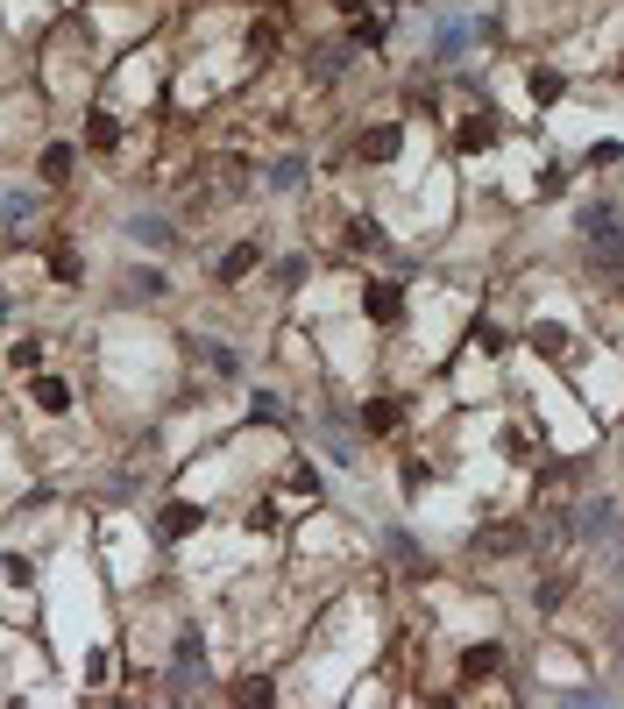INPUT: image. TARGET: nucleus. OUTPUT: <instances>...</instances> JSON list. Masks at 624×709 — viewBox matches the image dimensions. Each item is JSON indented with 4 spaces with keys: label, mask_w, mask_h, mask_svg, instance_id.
I'll list each match as a JSON object with an SVG mask.
<instances>
[{
    "label": "nucleus",
    "mask_w": 624,
    "mask_h": 709,
    "mask_svg": "<svg viewBox=\"0 0 624 709\" xmlns=\"http://www.w3.org/2000/svg\"><path fill=\"white\" fill-rule=\"evenodd\" d=\"M497 135H504V128H497L490 107H468L461 128H454V149H461V156H483V149H497Z\"/></svg>",
    "instance_id": "nucleus-1"
},
{
    "label": "nucleus",
    "mask_w": 624,
    "mask_h": 709,
    "mask_svg": "<svg viewBox=\"0 0 624 709\" xmlns=\"http://www.w3.org/2000/svg\"><path fill=\"white\" fill-rule=\"evenodd\" d=\"M398 149H405V128H398V121H376V128L355 135V156H362V164H390Z\"/></svg>",
    "instance_id": "nucleus-2"
},
{
    "label": "nucleus",
    "mask_w": 624,
    "mask_h": 709,
    "mask_svg": "<svg viewBox=\"0 0 624 709\" xmlns=\"http://www.w3.org/2000/svg\"><path fill=\"white\" fill-rule=\"evenodd\" d=\"M362 312L376 327H398L405 320V284H362Z\"/></svg>",
    "instance_id": "nucleus-3"
},
{
    "label": "nucleus",
    "mask_w": 624,
    "mask_h": 709,
    "mask_svg": "<svg viewBox=\"0 0 624 709\" xmlns=\"http://www.w3.org/2000/svg\"><path fill=\"white\" fill-rule=\"evenodd\" d=\"M497 667H504V646H490V639L461 653V681H468V688H483V681H497Z\"/></svg>",
    "instance_id": "nucleus-4"
},
{
    "label": "nucleus",
    "mask_w": 624,
    "mask_h": 709,
    "mask_svg": "<svg viewBox=\"0 0 624 709\" xmlns=\"http://www.w3.org/2000/svg\"><path fill=\"white\" fill-rule=\"evenodd\" d=\"M29 398H36V412H71V383L64 376H29Z\"/></svg>",
    "instance_id": "nucleus-5"
},
{
    "label": "nucleus",
    "mask_w": 624,
    "mask_h": 709,
    "mask_svg": "<svg viewBox=\"0 0 624 709\" xmlns=\"http://www.w3.org/2000/svg\"><path fill=\"white\" fill-rule=\"evenodd\" d=\"M525 341H532L546 362H561V355H568V327H561V320H532V334H525Z\"/></svg>",
    "instance_id": "nucleus-6"
},
{
    "label": "nucleus",
    "mask_w": 624,
    "mask_h": 709,
    "mask_svg": "<svg viewBox=\"0 0 624 709\" xmlns=\"http://www.w3.org/2000/svg\"><path fill=\"white\" fill-rule=\"evenodd\" d=\"M525 93H532V100H539V107H554V100H561V93H568V78H561V71H554V64H532V78H525Z\"/></svg>",
    "instance_id": "nucleus-7"
},
{
    "label": "nucleus",
    "mask_w": 624,
    "mask_h": 709,
    "mask_svg": "<svg viewBox=\"0 0 624 709\" xmlns=\"http://www.w3.org/2000/svg\"><path fill=\"white\" fill-rule=\"evenodd\" d=\"M199 518H206V511H199V504H185V497H178V504H164V539H192V532H199Z\"/></svg>",
    "instance_id": "nucleus-8"
},
{
    "label": "nucleus",
    "mask_w": 624,
    "mask_h": 709,
    "mask_svg": "<svg viewBox=\"0 0 624 709\" xmlns=\"http://www.w3.org/2000/svg\"><path fill=\"white\" fill-rule=\"evenodd\" d=\"M114 142H121V121H114V114H86V149H100V156H107Z\"/></svg>",
    "instance_id": "nucleus-9"
},
{
    "label": "nucleus",
    "mask_w": 624,
    "mask_h": 709,
    "mask_svg": "<svg viewBox=\"0 0 624 709\" xmlns=\"http://www.w3.org/2000/svg\"><path fill=\"white\" fill-rule=\"evenodd\" d=\"M256 270V242H234L227 256H220V284H234V277H249Z\"/></svg>",
    "instance_id": "nucleus-10"
},
{
    "label": "nucleus",
    "mask_w": 624,
    "mask_h": 709,
    "mask_svg": "<svg viewBox=\"0 0 624 709\" xmlns=\"http://www.w3.org/2000/svg\"><path fill=\"white\" fill-rule=\"evenodd\" d=\"M71 178V142H50L43 149V185H64Z\"/></svg>",
    "instance_id": "nucleus-11"
},
{
    "label": "nucleus",
    "mask_w": 624,
    "mask_h": 709,
    "mask_svg": "<svg viewBox=\"0 0 624 709\" xmlns=\"http://www.w3.org/2000/svg\"><path fill=\"white\" fill-rule=\"evenodd\" d=\"M362 426H369V433H390V426H398V405H390V398H369V405H362Z\"/></svg>",
    "instance_id": "nucleus-12"
},
{
    "label": "nucleus",
    "mask_w": 624,
    "mask_h": 709,
    "mask_svg": "<svg viewBox=\"0 0 624 709\" xmlns=\"http://www.w3.org/2000/svg\"><path fill=\"white\" fill-rule=\"evenodd\" d=\"M468 341H476V348H483V355H504V348H511V341H504V327H497V320H476V327H468Z\"/></svg>",
    "instance_id": "nucleus-13"
},
{
    "label": "nucleus",
    "mask_w": 624,
    "mask_h": 709,
    "mask_svg": "<svg viewBox=\"0 0 624 709\" xmlns=\"http://www.w3.org/2000/svg\"><path fill=\"white\" fill-rule=\"evenodd\" d=\"M249 57H256V64L277 57V22H256V29H249Z\"/></svg>",
    "instance_id": "nucleus-14"
},
{
    "label": "nucleus",
    "mask_w": 624,
    "mask_h": 709,
    "mask_svg": "<svg viewBox=\"0 0 624 709\" xmlns=\"http://www.w3.org/2000/svg\"><path fill=\"white\" fill-rule=\"evenodd\" d=\"M8 369L36 376V369H43V341H15V348H8Z\"/></svg>",
    "instance_id": "nucleus-15"
},
{
    "label": "nucleus",
    "mask_w": 624,
    "mask_h": 709,
    "mask_svg": "<svg viewBox=\"0 0 624 709\" xmlns=\"http://www.w3.org/2000/svg\"><path fill=\"white\" fill-rule=\"evenodd\" d=\"M348 36H355V50H376V43H383V15H355Z\"/></svg>",
    "instance_id": "nucleus-16"
},
{
    "label": "nucleus",
    "mask_w": 624,
    "mask_h": 709,
    "mask_svg": "<svg viewBox=\"0 0 624 709\" xmlns=\"http://www.w3.org/2000/svg\"><path fill=\"white\" fill-rule=\"evenodd\" d=\"M284 490H298V497H320V468H305V461H298L291 476H284Z\"/></svg>",
    "instance_id": "nucleus-17"
},
{
    "label": "nucleus",
    "mask_w": 624,
    "mask_h": 709,
    "mask_svg": "<svg viewBox=\"0 0 624 709\" xmlns=\"http://www.w3.org/2000/svg\"><path fill=\"white\" fill-rule=\"evenodd\" d=\"M50 277H57V284H71V277H78V249H64V242H57V249H50Z\"/></svg>",
    "instance_id": "nucleus-18"
},
{
    "label": "nucleus",
    "mask_w": 624,
    "mask_h": 709,
    "mask_svg": "<svg viewBox=\"0 0 624 709\" xmlns=\"http://www.w3.org/2000/svg\"><path fill=\"white\" fill-rule=\"evenodd\" d=\"M483 546H490V554H518V546H525V532H518V525H497Z\"/></svg>",
    "instance_id": "nucleus-19"
},
{
    "label": "nucleus",
    "mask_w": 624,
    "mask_h": 709,
    "mask_svg": "<svg viewBox=\"0 0 624 709\" xmlns=\"http://www.w3.org/2000/svg\"><path fill=\"white\" fill-rule=\"evenodd\" d=\"M504 454H511V461H518V468H532V461H539V454H532V440H525V433H518V426H511V433H504Z\"/></svg>",
    "instance_id": "nucleus-20"
},
{
    "label": "nucleus",
    "mask_w": 624,
    "mask_h": 709,
    "mask_svg": "<svg viewBox=\"0 0 624 709\" xmlns=\"http://www.w3.org/2000/svg\"><path fill=\"white\" fill-rule=\"evenodd\" d=\"M341 242H348V249H376V220H348Z\"/></svg>",
    "instance_id": "nucleus-21"
},
{
    "label": "nucleus",
    "mask_w": 624,
    "mask_h": 709,
    "mask_svg": "<svg viewBox=\"0 0 624 709\" xmlns=\"http://www.w3.org/2000/svg\"><path fill=\"white\" fill-rule=\"evenodd\" d=\"M426 483H433V461H405V490H412V497H419V490H426Z\"/></svg>",
    "instance_id": "nucleus-22"
},
{
    "label": "nucleus",
    "mask_w": 624,
    "mask_h": 709,
    "mask_svg": "<svg viewBox=\"0 0 624 709\" xmlns=\"http://www.w3.org/2000/svg\"><path fill=\"white\" fill-rule=\"evenodd\" d=\"M242 525H249V532H277V504H256Z\"/></svg>",
    "instance_id": "nucleus-23"
},
{
    "label": "nucleus",
    "mask_w": 624,
    "mask_h": 709,
    "mask_svg": "<svg viewBox=\"0 0 624 709\" xmlns=\"http://www.w3.org/2000/svg\"><path fill=\"white\" fill-rule=\"evenodd\" d=\"M334 8H341V15L355 22V15H369V0H334Z\"/></svg>",
    "instance_id": "nucleus-24"
}]
</instances>
